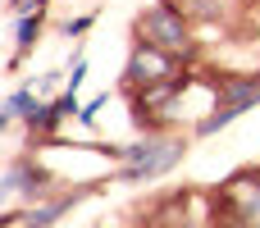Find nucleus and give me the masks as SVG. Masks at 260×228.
I'll return each instance as SVG.
<instances>
[{
  "instance_id": "39448f33",
  "label": "nucleus",
  "mask_w": 260,
  "mask_h": 228,
  "mask_svg": "<svg viewBox=\"0 0 260 228\" xmlns=\"http://www.w3.org/2000/svg\"><path fill=\"white\" fill-rule=\"evenodd\" d=\"M46 183H50V174H46L32 155H18V160L5 169V197H27V201H41V197H46Z\"/></svg>"
},
{
  "instance_id": "9b49d317",
  "label": "nucleus",
  "mask_w": 260,
  "mask_h": 228,
  "mask_svg": "<svg viewBox=\"0 0 260 228\" xmlns=\"http://www.w3.org/2000/svg\"><path fill=\"white\" fill-rule=\"evenodd\" d=\"M101 105H105V96H96V101H87L78 119H82V123H96V110H101Z\"/></svg>"
},
{
  "instance_id": "9d476101",
  "label": "nucleus",
  "mask_w": 260,
  "mask_h": 228,
  "mask_svg": "<svg viewBox=\"0 0 260 228\" xmlns=\"http://www.w3.org/2000/svg\"><path fill=\"white\" fill-rule=\"evenodd\" d=\"M91 23H96V14H82V18H69V23H64V37H82V32H87Z\"/></svg>"
},
{
  "instance_id": "f8f14e48",
  "label": "nucleus",
  "mask_w": 260,
  "mask_h": 228,
  "mask_svg": "<svg viewBox=\"0 0 260 228\" xmlns=\"http://www.w3.org/2000/svg\"><path fill=\"white\" fill-rule=\"evenodd\" d=\"M215 228H247V224H238V219H229V215H219V210H215Z\"/></svg>"
},
{
  "instance_id": "6e6552de",
  "label": "nucleus",
  "mask_w": 260,
  "mask_h": 228,
  "mask_svg": "<svg viewBox=\"0 0 260 228\" xmlns=\"http://www.w3.org/2000/svg\"><path fill=\"white\" fill-rule=\"evenodd\" d=\"M238 114H242L238 105H210V114L197 123V137H215V133H219V128H229Z\"/></svg>"
},
{
  "instance_id": "20e7f679",
  "label": "nucleus",
  "mask_w": 260,
  "mask_h": 228,
  "mask_svg": "<svg viewBox=\"0 0 260 228\" xmlns=\"http://www.w3.org/2000/svg\"><path fill=\"white\" fill-rule=\"evenodd\" d=\"M215 201H219V215H229V219H238V224H247V228H260V169L229 174L219 183Z\"/></svg>"
},
{
  "instance_id": "0eeeda50",
  "label": "nucleus",
  "mask_w": 260,
  "mask_h": 228,
  "mask_svg": "<svg viewBox=\"0 0 260 228\" xmlns=\"http://www.w3.org/2000/svg\"><path fill=\"white\" fill-rule=\"evenodd\" d=\"M41 105H46V101H41V91H37V87H18V91L5 101V110H0V128H9L14 119L32 123V119L41 114Z\"/></svg>"
},
{
  "instance_id": "1a4fd4ad",
  "label": "nucleus",
  "mask_w": 260,
  "mask_h": 228,
  "mask_svg": "<svg viewBox=\"0 0 260 228\" xmlns=\"http://www.w3.org/2000/svg\"><path fill=\"white\" fill-rule=\"evenodd\" d=\"M37 32H41V9H37V14H27V18H18V50H14V64L37 46Z\"/></svg>"
},
{
  "instance_id": "f03ea898",
  "label": "nucleus",
  "mask_w": 260,
  "mask_h": 228,
  "mask_svg": "<svg viewBox=\"0 0 260 228\" xmlns=\"http://www.w3.org/2000/svg\"><path fill=\"white\" fill-rule=\"evenodd\" d=\"M187 155V142L183 137H160V133H146V142H133L123 146V169H119V183H151L160 174H169L178 160Z\"/></svg>"
},
{
  "instance_id": "423d86ee",
  "label": "nucleus",
  "mask_w": 260,
  "mask_h": 228,
  "mask_svg": "<svg viewBox=\"0 0 260 228\" xmlns=\"http://www.w3.org/2000/svg\"><path fill=\"white\" fill-rule=\"evenodd\" d=\"M215 105H238L242 114L260 105V73H233V78H219L215 82Z\"/></svg>"
},
{
  "instance_id": "f257e3e1",
  "label": "nucleus",
  "mask_w": 260,
  "mask_h": 228,
  "mask_svg": "<svg viewBox=\"0 0 260 228\" xmlns=\"http://www.w3.org/2000/svg\"><path fill=\"white\" fill-rule=\"evenodd\" d=\"M133 41H146V46H160L178 59H192L197 55V37H192V18L178 9V5H146L133 23Z\"/></svg>"
},
{
  "instance_id": "7ed1b4c3",
  "label": "nucleus",
  "mask_w": 260,
  "mask_h": 228,
  "mask_svg": "<svg viewBox=\"0 0 260 228\" xmlns=\"http://www.w3.org/2000/svg\"><path fill=\"white\" fill-rule=\"evenodd\" d=\"M178 73H183L178 55H169L160 46H146V41H133V55H128V69H123V87L128 91H146V87L174 82Z\"/></svg>"
}]
</instances>
